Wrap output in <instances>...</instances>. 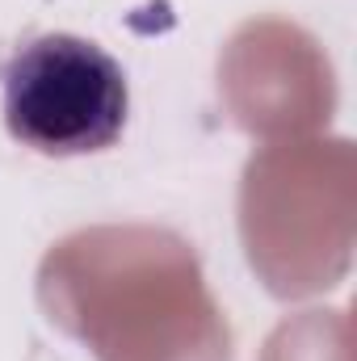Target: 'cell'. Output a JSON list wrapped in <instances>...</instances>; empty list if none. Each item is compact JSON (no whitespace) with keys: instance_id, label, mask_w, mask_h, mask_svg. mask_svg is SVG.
I'll list each match as a JSON object with an SVG mask.
<instances>
[{"instance_id":"6da1fadb","label":"cell","mask_w":357,"mask_h":361,"mask_svg":"<svg viewBox=\"0 0 357 361\" xmlns=\"http://www.w3.org/2000/svg\"><path fill=\"white\" fill-rule=\"evenodd\" d=\"M4 126L38 156H92L122 139L131 89L114 55L80 34H42L0 72Z\"/></svg>"}]
</instances>
